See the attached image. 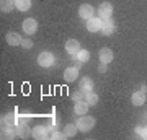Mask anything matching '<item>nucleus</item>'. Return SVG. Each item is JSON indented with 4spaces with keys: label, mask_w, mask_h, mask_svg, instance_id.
Listing matches in <instances>:
<instances>
[{
    "label": "nucleus",
    "mask_w": 147,
    "mask_h": 140,
    "mask_svg": "<svg viewBox=\"0 0 147 140\" xmlns=\"http://www.w3.org/2000/svg\"><path fill=\"white\" fill-rule=\"evenodd\" d=\"M93 125H95V119L90 117V116L84 114L82 117H79V121H77V127H79V130H82V132H88Z\"/></svg>",
    "instance_id": "obj_1"
},
{
    "label": "nucleus",
    "mask_w": 147,
    "mask_h": 140,
    "mask_svg": "<svg viewBox=\"0 0 147 140\" xmlns=\"http://www.w3.org/2000/svg\"><path fill=\"white\" fill-rule=\"evenodd\" d=\"M38 64L42 65V67H51V65L54 64V56L51 54V52H47V51L41 52V54L38 56Z\"/></svg>",
    "instance_id": "obj_2"
},
{
    "label": "nucleus",
    "mask_w": 147,
    "mask_h": 140,
    "mask_svg": "<svg viewBox=\"0 0 147 140\" xmlns=\"http://www.w3.org/2000/svg\"><path fill=\"white\" fill-rule=\"evenodd\" d=\"M111 13H113V7H111V3H108V2H103V3L98 7V15H100L101 20L111 18Z\"/></svg>",
    "instance_id": "obj_3"
},
{
    "label": "nucleus",
    "mask_w": 147,
    "mask_h": 140,
    "mask_svg": "<svg viewBox=\"0 0 147 140\" xmlns=\"http://www.w3.org/2000/svg\"><path fill=\"white\" fill-rule=\"evenodd\" d=\"M101 25H103V21H101V18H90V20H87V29H88L90 33H96V31H101Z\"/></svg>",
    "instance_id": "obj_4"
},
{
    "label": "nucleus",
    "mask_w": 147,
    "mask_h": 140,
    "mask_svg": "<svg viewBox=\"0 0 147 140\" xmlns=\"http://www.w3.org/2000/svg\"><path fill=\"white\" fill-rule=\"evenodd\" d=\"M36 29H38V23L34 18H26L23 21V31L26 34H33V33H36Z\"/></svg>",
    "instance_id": "obj_5"
},
{
    "label": "nucleus",
    "mask_w": 147,
    "mask_h": 140,
    "mask_svg": "<svg viewBox=\"0 0 147 140\" xmlns=\"http://www.w3.org/2000/svg\"><path fill=\"white\" fill-rule=\"evenodd\" d=\"M79 13H80V16H82L84 20H90V18H93L95 10H93V7H92V5H88V3H84V5L79 8Z\"/></svg>",
    "instance_id": "obj_6"
},
{
    "label": "nucleus",
    "mask_w": 147,
    "mask_h": 140,
    "mask_svg": "<svg viewBox=\"0 0 147 140\" xmlns=\"http://www.w3.org/2000/svg\"><path fill=\"white\" fill-rule=\"evenodd\" d=\"M98 57H100L101 64H110L111 60H113V52H111V49H108V47H103V49H100V52H98Z\"/></svg>",
    "instance_id": "obj_7"
},
{
    "label": "nucleus",
    "mask_w": 147,
    "mask_h": 140,
    "mask_svg": "<svg viewBox=\"0 0 147 140\" xmlns=\"http://www.w3.org/2000/svg\"><path fill=\"white\" fill-rule=\"evenodd\" d=\"M65 51H67L70 56H75V54L80 51L79 41H75V39H69V41L65 42Z\"/></svg>",
    "instance_id": "obj_8"
},
{
    "label": "nucleus",
    "mask_w": 147,
    "mask_h": 140,
    "mask_svg": "<svg viewBox=\"0 0 147 140\" xmlns=\"http://www.w3.org/2000/svg\"><path fill=\"white\" fill-rule=\"evenodd\" d=\"M113 31H115V23H113V20H111V18L103 20V25H101V33H103L105 36H110V34H113Z\"/></svg>",
    "instance_id": "obj_9"
},
{
    "label": "nucleus",
    "mask_w": 147,
    "mask_h": 140,
    "mask_svg": "<svg viewBox=\"0 0 147 140\" xmlns=\"http://www.w3.org/2000/svg\"><path fill=\"white\" fill-rule=\"evenodd\" d=\"M5 39L10 46H18V44H21V41H23V38H21L18 33H8L5 36Z\"/></svg>",
    "instance_id": "obj_10"
},
{
    "label": "nucleus",
    "mask_w": 147,
    "mask_h": 140,
    "mask_svg": "<svg viewBox=\"0 0 147 140\" xmlns=\"http://www.w3.org/2000/svg\"><path fill=\"white\" fill-rule=\"evenodd\" d=\"M33 137L38 140H41V139H46L47 137V127H44V125H38V127H34L33 129Z\"/></svg>",
    "instance_id": "obj_11"
},
{
    "label": "nucleus",
    "mask_w": 147,
    "mask_h": 140,
    "mask_svg": "<svg viewBox=\"0 0 147 140\" xmlns=\"http://www.w3.org/2000/svg\"><path fill=\"white\" fill-rule=\"evenodd\" d=\"M88 106H90V104L87 103V101H77V103H75V108H74V111H75V114L84 116V114H87Z\"/></svg>",
    "instance_id": "obj_12"
},
{
    "label": "nucleus",
    "mask_w": 147,
    "mask_h": 140,
    "mask_svg": "<svg viewBox=\"0 0 147 140\" xmlns=\"http://www.w3.org/2000/svg\"><path fill=\"white\" fill-rule=\"evenodd\" d=\"M77 77H79L77 67H70V68H67V70L64 72V78H65V82H74Z\"/></svg>",
    "instance_id": "obj_13"
},
{
    "label": "nucleus",
    "mask_w": 147,
    "mask_h": 140,
    "mask_svg": "<svg viewBox=\"0 0 147 140\" xmlns=\"http://www.w3.org/2000/svg\"><path fill=\"white\" fill-rule=\"evenodd\" d=\"M144 101H146L144 91H136V93L132 94V104H134V106H142Z\"/></svg>",
    "instance_id": "obj_14"
},
{
    "label": "nucleus",
    "mask_w": 147,
    "mask_h": 140,
    "mask_svg": "<svg viewBox=\"0 0 147 140\" xmlns=\"http://www.w3.org/2000/svg\"><path fill=\"white\" fill-rule=\"evenodd\" d=\"M80 90H82L84 93L93 91V82H92L90 78H82V82H80Z\"/></svg>",
    "instance_id": "obj_15"
},
{
    "label": "nucleus",
    "mask_w": 147,
    "mask_h": 140,
    "mask_svg": "<svg viewBox=\"0 0 147 140\" xmlns=\"http://www.w3.org/2000/svg\"><path fill=\"white\" fill-rule=\"evenodd\" d=\"M15 7L20 11H26L31 7V0H15Z\"/></svg>",
    "instance_id": "obj_16"
},
{
    "label": "nucleus",
    "mask_w": 147,
    "mask_h": 140,
    "mask_svg": "<svg viewBox=\"0 0 147 140\" xmlns=\"http://www.w3.org/2000/svg\"><path fill=\"white\" fill-rule=\"evenodd\" d=\"M77 130H79L77 124H67L64 127V134L67 135V137H74V135L77 134Z\"/></svg>",
    "instance_id": "obj_17"
},
{
    "label": "nucleus",
    "mask_w": 147,
    "mask_h": 140,
    "mask_svg": "<svg viewBox=\"0 0 147 140\" xmlns=\"http://www.w3.org/2000/svg\"><path fill=\"white\" fill-rule=\"evenodd\" d=\"M2 122H3V124H5L7 127H13V125H15L16 122H18V119H16V117H15L13 114H7L5 117L2 119Z\"/></svg>",
    "instance_id": "obj_18"
},
{
    "label": "nucleus",
    "mask_w": 147,
    "mask_h": 140,
    "mask_svg": "<svg viewBox=\"0 0 147 140\" xmlns=\"http://www.w3.org/2000/svg\"><path fill=\"white\" fill-rule=\"evenodd\" d=\"M85 101H87L90 106H95V104L98 103V96H96L93 91H88V93H85Z\"/></svg>",
    "instance_id": "obj_19"
},
{
    "label": "nucleus",
    "mask_w": 147,
    "mask_h": 140,
    "mask_svg": "<svg viewBox=\"0 0 147 140\" xmlns=\"http://www.w3.org/2000/svg\"><path fill=\"white\" fill-rule=\"evenodd\" d=\"M75 57H77V60H79V62L82 64V62H87V60L90 59V54H88V51L82 49V51H79L77 54H75Z\"/></svg>",
    "instance_id": "obj_20"
},
{
    "label": "nucleus",
    "mask_w": 147,
    "mask_h": 140,
    "mask_svg": "<svg viewBox=\"0 0 147 140\" xmlns=\"http://www.w3.org/2000/svg\"><path fill=\"white\" fill-rule=\"evenodd\" d=\"M13 5H15V0H2V3H0V8H2V11H10L11 8H13Z\"/></svg>",
    "instance_id": "obj_21"
},
{
    "label": "nucleus",
    "mask_w": 147,
    "mask_h": 140,
    "mask_svg": "<svg viewBox=\"0 0 147 140\" xmlns=\"http://www.w3.org/2000/svg\"><path fill=\"white\" fill-rule=\"evenodd\" d=\"M84 96H85V93H84V91H82V90H80V91H77V93L74 94L72 98H74V101L77 103V101H82V98H84Z\"/></svg>",
    "instance_id": "obj_22"
},
{
    "label": "nucleus",
    "mask_w": 147,
    "mask_h": 140,
    "mask_svg": "<svg viewBox=\"0 0 147 140\" xmlns=\"http://www.w3.org/2000/svg\"><path fill=\"white\" fill-rule=\"evenodd\" d=\"M18 135H26V124H20L18 125Z\"/></svg>",
    "instance_id": "obj_23"
},
{
    "label": "nucleus",
    "mask_w": 147,
    "mask_h": 140,
    "mask_svg": "<svg viewBox=\"0 0 147 140\" xmlns=\"http://www.w3.org/2000/svg\"><path fill=\"white\" fill-rule=\"evenodd\" d=\"M21 46L25 47V49H31V47H33V42L30 41V39H23V41H21Z\"/></svg>",
    "instance_id": "obj_24"
},
{
    "label": "nucleus",
    "mask_w": 147,
    "mask_h": 140,
    "mask_svg": "<svg viewBox=\"0 0 147 140\" xmlns=\"http://www.w3.org/2000/svg\"><path fill=\"white\" fill-rule=\"evenodd\" d=\"M137 134L141 135L142 139H147V127H144V129H141V127H139V129H137Z\"/></svg>",
    "instance_id": "obj_25"
},
{
    "label": "nucleus",
    "mask_w": 147,
    "mask_h": 140,
    "mask_svg": "<svg viewBox=\"0 0 147 140\" xmlns=\"http://www.w3.org/2000/svg\"><path fill=\"white\" fill-rule=\"evenodd\" d=\"M30 119H31V117H28V116H20V119H18V124H26Z\"/></svg>",
    "instance_id": "obj_26"
},
{
    "label": "nucleus",
    "mask_w": 147,
    "mask_h": 140,
    "mask_svg": "<svg viewBox=\"0 0 147 140\" xmlns=\"http://www.w3.org/2000/svg\"><path fill=\"white\" fill-rule=\"evenodd\" d=\"M67 135L65 134H61V132H54L53 134V139H65Z\"/></svg>",
    "instance_id": "obj_27"
},
{
    "label": "nucleus",
    "mask_w": 147,
    "mask_h": 140,
    "mask_svg": "<svg viewBox=\"0 0 147 140\" xmlns=\"http://www.w3.org/2000/svg\"><path fill=\"white\" fill-rule=\"evenodd\" d=\"M3 137H13V129H11V127H8V129H7V132L3 134Z\"/></svg>",
    "instance_id": "obj_28"
},
{
    "label": "nucleus",
    "mask_w": 147,
    "mask_h": 140,
    "mask_svg": "<svg viewBox=\"0 0 147 140\" xmlns=\"http://www.w3.org/2000/svg\"><path fill=\"white\" fill-rule=\"evenodd\" d=\"M105 65H106V64H103V65H100V68H98V70H100L101 73H103V72L106 70V67H105Z\"/></svg>",
    "instance_id": "obj_29"
}]
</instances>
